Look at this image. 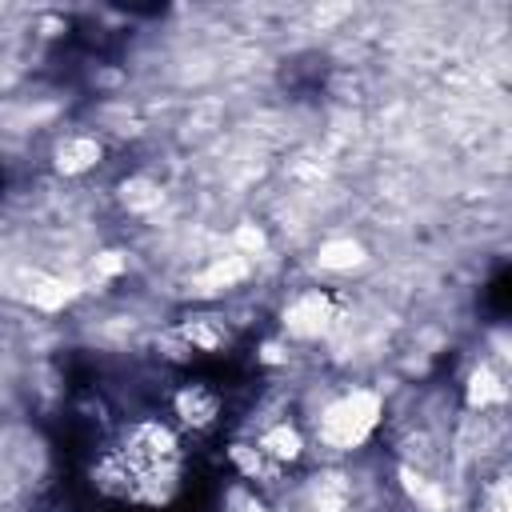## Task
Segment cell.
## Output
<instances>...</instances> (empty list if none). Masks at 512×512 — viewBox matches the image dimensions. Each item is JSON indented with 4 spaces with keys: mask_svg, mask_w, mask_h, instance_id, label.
<instances>
[{
    "mask_svg": "<svg viewBox=\"0 0 512 512\" xmlns=\"http://www.w3.org/2000/svg\"><path fill=\"white\" fill-rule=\"evenodd\" d=\"M360 260V248L352 244V240H344V244H328L324 252H320V264L324 268H352Z\"/></svg>",
    "mask_w": 512,
    "mask_h": 512,
    "instance_id": "52a82bcc",
    "label": "cell"
},
{
    "mask_svg": "<svg viewBox=\"0 0 512 512\" xmlns=\"http://www.w3.org/2000/svg\"><path fill=\"white\" fill-rule=\"evenodd\" d=\"M176 412H180L184 424L208 428V424L220 416V396H216L212 388H204V384H188V388L176 392Z\"/></svg>",
    "mask_w": 512,
    "mask_h": 512,
    "instance_id": "277c9868",
    "label": "cell"
},
{
    "mask_svg": "<svg viewBox=\"0 0 512 512\" xmlns=\"http://www.w3.org/2000/svg\"><path fill=\"white\" fill-rule=\"evenodd\" d=\"M100 156V144H92V140H84V136H72V140H64L60 144V172H84L92 160Z\"/></svg>",
    "mask_w": 512,
    "mask_h": 512,
    "instance_id": "5b68a950",
    "label": "cell"
},
{
    "mask_svg": "<svg viewBox=\"0 0 512 512\" xmlns=\"http://www.w3.org/2000/svg\"><path fill=\"white\" fill-rule=\"evenodd\" d=\"M256 452H260L264 460H272L276 468H280V464H296V460L304 456V436H300V428H296V424L280 420V424H272V428H264V432H260Z\"/></svg>",
    "mask_w": 512,
    "mask_h": 512,
    "instance_id": "3957f363",
    "label": "cell"
},
{
    "mask_svg": "<svg viewBox=\"0 0 512 512\" xmlns=\"http://www.w3.org/2000/svg\"><path fill=\"white\" fill-rule=\"evenodd\" d=\"M336 312H332V300L320 292V288H308L300 296H292V304L284 308V328L300 340H316L332 328Z\"/></svg>",
    "mask_w": 512,
    "mask_h": 512,
    "instance_id": "7a4b0ae2",
    "label": "cell"
},
{
    "mask_svg": "<svg viewBox=\"0 0 512 512\" xmlns=\"http://www.w3.org/2000/svg\"><path fill=\"white\" fill-rule=\"evenodd\" d=\"M380 424V396L368 392V388H356V392H344L336 396L320 416H316V436L336 448V452H348V448H360Z\"/></svg>",
    "mask_w": 512,
    "mask_h": 512,
    "instance_id": "6da1fadb",
    "label": "cell"
},
{
    "mask_svg": "<svg viewBox=\"0 0 512 512\" xmlns=\"http://www.w3.org/2000/svg\"><path fill=\"white\" fill-rule=\"evenodd\" d=\"M468 392H472V404H480V408L492 404V400H504V384H500L484 364L472 372V388H468Z\"/></svg>",
    "mask_w": 512,
    "mask_h": 512,
    "instance_id": "8992f818",
    "label": "cell"
},
{
    "mask_svg": "<svg viewBox=\"0 0 512 512\" xmlns=\"http://www.w3.org/2000/svg\"><path fill=\"white\" fill-rule=\"evenodd\" d=\"M224 512H268V508H264V500H260L256 492H248V488H232L228 500H224Z\"/></svg>",
    "mask_w": 512,
    "mask_h": 512,
    "instance_id": "ba28073f",
    "label": "cell"
}]
</instances>
